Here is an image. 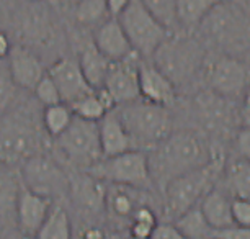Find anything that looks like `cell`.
Listing matches in <instances>:
<instances>
[{
  "instance_id": "cell-31",
  "label": "cell",
  "mask_w": 250,
  "mask_h": 239,
  "mask_svg": "<svg viewBox=\"0 0 250 239\" xmlns=\"http://www.w3.org/2000/svg\"><path fill=\"white\" fill-rule=\"evenodd\" d=\"M150 12L164 23L168 30L178 26L177 23V0H141Z\"/></svg>"
},
{
  "instance_id": "cell-5",
  "label": "cell",
  "mask_w": 250,
  "mask_h": 239,
  "mask_svg": "<svg viewBox=\"0 0 250 239\" xmlns=\"http://www.w3.org/2000/svg\"><path fill=\"white\" fill-rule=\"evenodd\" d=\"M150 59L175 86H182L203 67L206 56L201 41L170 33Z\"/></svg>"
},
{
  "instance_id": "cell-38",
  "label": "cell",
  "mask_w": 250,
  "mask_h": 239,
  "mask_svg": "<svg viewBox=\"0 0 250 239\" xmlns=\"http://www.w3.org/2000/svg\"><path fill=\"white\" fill-rule=\"evenodd\" d=\"M155 224L139 221V219H131L129 221V234L134 239H150Z\"/></svg>"
},
{
  "instance_id": "cell-36",
  "label": "cell",
  "mask_w": 250,
  "mask_h": 239,
  "mask_svg": "<svg viewBox=\"0 0 250 239\" xmlns=\"http://www.w3.org/2000/svg\"><path fill=\"white\" fill-rule=\"evenodd\" d=\"M211 239H250V228L232 224V226L213 231Z\"/></svg>"
},
{
  "instance_id": "cell-25",
  "label": "cell",
  "mask_w": 250,
  "mask_h": 239,
  "mask_svg": "<svg viewBox=\"0 0 250 239\" xmlns=\"http://www.w3.org/2000/svg\"><path fill=\"white\" fill-rule=\"evenodd\" d=\"M226 187L232 198H249L250 200V161L235 159L228 164L224 172Z\"/></svg>"
},
{
  "instance_id": "cell-41",
  "label": "cell",
  "mask_w": 250,
  "mask_h": 239,
  "mask_svg": "<svg viewBox=\"0 0 250 239\" xmlns=\"http://www.w3.org/2000/svg\"><path fill=\"white\" fill-rule=\"evenodd\" d=\"M8 95H10V86H8L5 79L0 76V105L8 100Z\"/></svg>"
},
{
  "instance_id": "cell-17",
  "label": "cell",
  "mask_w": 250,
  "mask_h": 239,
  "mask_svg": "<svg viewBox=\"0 0 250 239\" xmlns=\"http://www.w3.org/2000/svg\"><path fill=\"white\" fill-rule=\"evenodd\" d=\"M93 44L97 46L102 54H105L110 61H120L136 53L131 46L128 35L123 30L120 20L116 17L108 18L100 26L95 28Z\"/></svg>"
},
{
  "instance_id": "cell-22",
  "label": "cell",
  "mask_w": 250,
  "mask_h": 239,
  "mask_svg": "<svg viewBox=\"0 0 250 239\" xmlns=\"http://www.w3.org/2000/svg\"><path fill=\"white\" fill-rule=\"evenodd\" d=\"M79 64H80V69H82L83 76H85L88 84H90L93 88L103 87L111 61L98 51L97 46L93 44V41L92 43L83 44V48L80 51V56H79Z\"/></svg>"
},
{
  "instance_id": "cell-27",
  "label": "cell",
  "mask_w": 250,
  "mask_h": 239,
  "mask_svg": "<svg viewBox=\"0 0 250 239\" xmlns=\"http://www.w3.org/2000/svg\"><path fill=\"white\" fill-rule=\"evenodd\" d=\"M72 236V224L67 212L61 205H53L48 217L38 231V239H69Z\"/></svg>"
},
{
  "instance_id": "cell-23",
  "label": "cell",
  "mask_w": 250,
  "mask_h": 239,
  "mask_svg": "<svg viewBox=\"0 0 250 239\" xmlns=\"http://www.w3.org/2000/svg\"><path fill=\"white\" fill-rule=\"evenodd\" d=\"M139 190L141 189H134V187L111 184V187L106 189L105 208L115 218L129 219L131 221V217H133L134 210L139 207L138 205V192Z\"/></svg>"
},
{
  "instance_id": "cell-4",
  "label": "cell",
  "mask_w": 250,
  "mask_h": 239,
  "mask_svg": "<svg viewBox=\"0 0 250 239\" xmlns=\"http://www.w3.org/2000/svg\"><path fill=\"white\" fill-rule=\"evenodd\" d=\"M223 171V159H211L205 166H200L185 174L173 177L162 189L164 213L168 221L185 213L187 210L196 207Z\"/></svg>"
},
{
  "instance_id": "cell-45",
  "label": "cell",
  "mask_w": 250,
  "mask_h": 239,
  "mask_svg": "<svg viewBox=\"0 0 250 239\" xmlns=\"http://www.w3.org/2000/svg\"><path fill=\"white\" fill-rule=\"evenodd\" d=\"M8 2H12V0H0V5H5Z\"/></svg>"
},
{
  "instance_id": "cell-42",
  "label": "cell",
  "mask_w": 250,
  "mask_h": 239,
  "mask_svg": "<svg viewBox=\"0 0 250 239\" xmlns=\"http://www.w3.org/2000/svg\"><path fill=\"white\" fill-rule=\"evenodd\" d=\"M240 123L245 128H250V107H242V110H240Z\"/></svg>"
},
{
  "instance_id": "cell-40",
  "label": "cell",
  "mask_w": 250,
  "mask_h": 239,
  "mask_svg": "<svg viewBox=\"0 0 250 239\" xmlns=\"http://www.w3.org/2000/svg\"><path fill=\"white\" fill-rule=\"evenodd\" d=\"M12 51V43H10V38L5 35L3 31H0V59L3 58H8Z\"/></svg>"
},
{
  "instance_id": "cell-33",
  "label": "cell",
  "mask_w": 250,
  "mask_h": 239,
  "mask_svg": "<svg viewBox=\"0 0 250 239\" xmlns=\"http://www.w3.org/2000/svg\"><path fill=\"white\" fill-rule=\"evenodd\" d=\"M23 28H25V35H28L30 38L35 40H41L48 35V28H49V22L48 17L43 10H33L28 15H25L23 18Z\"/></svg>"
},
{
  "instance_id": "cell-26",
  "label": "cell",
  "mask_w": 250,
  "mask_h": 239,
  "mask_svg": "<svg viewBox=\"0 0 250 239\" xmlns=\"http://www.w3.org/2000/svg\"><path fill=\"white\" fill-rule=\"evenodd\" d=\"M178 231L182 233L183 239H209L214 229L206 221L205 215L201 213L200 207H193L173 219Z\"/></svg>"
},
{
  "instance_id": "cell-21",
  "label": "cell",
  "mask_w": 250,
  "mask_h": 239,
  "mask_svg": "<svg viewBox=\"0 0 250 239\" xmlns=\"http://www.w3.org/2000/svg\"><path fill=\"white\" fill-rule=\"evenodd\" d=\"M20 187H21L20 172H15L8 164L0 162V218H2V221L15 219L17 200H18V194H20Z\"/></svg>"
},
{
  "instance_id": "cell-16",
  "label": "cell",
  "mask_w": 250,
  "mask_h": 239,
  "mask_svg": "<svg viewBox=\"0 0 250 239\" xmlns=\"http://www.w3.org/2000/svg\"><path fill=\"white\" fill-rule=\"evenodd\" d=\"M8 74L15 86L31 90L44 76V65L31 49L25 46H12L8 54Z\"/></svg>"
},
{
  "instance_id": "cell-35",
  "label": "cell",
  "mask_w": 250,
  "mask_h": 239,
  "mask_svg": "<svg viewBox=\"0 0 250 239\" xmlns=\"http://www.w3.org/2000/svg\"><path fill=\"white\" fill-rule=\"evenodd\" d=\"M150 239H183V236L173 221H157L152 229V234H150Z\"/></svg>"
},
{
  "instance_id": "cell-18",
  "label": "cell",
  "mask_w": 250,
  "mask_h": 239,
  "mask_svg": "<svg viewBox=\"0 0 250 239\" xmlns=\"http://www.w3.org/2000/svg\"><path fill=\"white\" fill-rule=\"evenodd\" d=\"M69 192L72 200L82 210L88 213H97L105 208L106 187L103 180L92 175L90 172L82 171L69 179Z\"/></svg>"
},
{
  "instance_id": "cell-11",
  "label": "cell",
  "mask_w": 250,
  "mask_h": 239,
  "mask_svg": "<svg viewBox=\"0 0 250 239\" xmlns=\"http://www.w3.org/2000/svg\"><path fill=\"white\" fill-rule=\"evenodd\" d=\"M38 134L31 125L18 118H8L0 123V162L13 166L35 156Z\"/></svg>"
},
{
  "instance_id": "cell-39",
  "label": "cell",
  "mask_w": 250,
  "mask_h": 239,
  "mask_svg": "<svg viewBox=\"0 0 250 239\" xmlns=\"http://www.w3.org/2000/svg\"><path fill=\"white\" fill-rule=\"evenodd\" d=\"M131 0H106V7L110 10L111 17H120L121 12L128 7V3Z\"/></svg>"
},
{
  "instance_id": "cell-19",
  "label": "cell",
  "mask_w": 250,
  "mask_h": 239,
  "mask_svg": "<svg viewBox=\"0 0 250 239\" xmlns=\"http://www.w3.org/2000/svg\"><path fill=\"white\" fill-rule=\"evenodd\" d=\"M98 133H100V144L103 157H110L121 154L129 149H136L129 133L116 113V109L110 110L98 121Z\"/></svg>"
},
{
  "instance_id": "cell-15",
  "label": "cell",
  "mask_w": 250,
  "mask_h": 239,
  "mask_svg": "<svg viewBox=\"0 0 250 239\" xmlns=\"http://www.w3.org/2000/svg\"><path fill=\"white\" fill-rule=\"evenodd\" d=\"M139 92L141 98L164 107H170L177 98V86L150 59L139 63Z\"/></svg>"
},
{
  "instance_id": "cell-14",
  "label": "cell",
  "mask_w": 250,
  "mask_h": 239,
  "mask_svg": "<svg viewBox=\"0 0 250 239\" xmlns=\"http://www.w3.org/2000/svg\"><path fill=\"white\" fill-rule=\"evenodd\" d=\"M51 79L58 86L61 97H62L64 104H74L79 98L92 93L93 88L88 81L83 76L82 69H80L79 59H70V58H62L51 65L48 71Z\"/></svg>"
},
{
  "instance_id": "cell-10",
  "label": "cell",
  "mask_w": 250,
  "mask_h": 239,
  "mask_svg": "<svg viewBox=\"0 0 250 239\" xmlns=\"http://www.w3.org/2000/svg\"><path fill=\"white\" fill-rule=\"evenodd\" d=\"M20 177L23 185L49 198L61 196L69 190V177L65 175L62 167L53 159L40 154H35L21 162Z\"/></svg>"
},
{
  "instance_id": "cell-37",
  "label": "cell",
  "mask_w": 250,
  "mask_h": 239,
  "mask_svg": "<svg viewBox=\"0 0 250 239\" xmlns=\"http://www.w3.org/2000/svg\"><path fill=\"white\" fill-rule=\"evenodd\" d=\"M235 149L240 157L250 161V128H245V126L240 128L235 136Z\"/></svg>"
},
{
  "instance_id": "cell-8",
  "label": "cell",
  "mask_w": 250,
  "mask_h": 239,
  "mask_svg": "<svg viewBox=\"0 0 250 239\" xmlns=\"http://www.w3.org/2000/svg\"><path fill=\"white\" fill-rule=\"evenodd\" d=\"M92 175L108 184H118L134 189L147 190L152 184L149 171L147 152L143 149H129L110 157H102L87 169Z\"/></svg>"
},
{
  "instance_id": "cell-6",
  "label": "cell",
  "mask_w": 250,
  "mask_h": 239,
  "mask_svg": "<svg viewBox=\"0 0 250 239\" xmlns=\"http://www.w3.org/2000/svg\"><path fill=\"white\" fill-rule=\"evenodd\" d=\"M54 139L56 148L65 162L79 171H87L103 157L98 121L83 120L74 115L70 125Z\"/></svg>"
},
{
  "instance_id": "cell-20",
  "label": "cell",
  "mask_w": 250,
  "mask_h": 239,
  "mask_svg": "<svg viewBox=\"0 0 250 239\" xmlns=\"http://www.w3.org/2000/svg\"><path fill=\"white\" fill-rule=\"evenodd\" d=\"M201 213L205 215L206 221L214 229H223L228 226H232V198L224 190L218 187H211L209 190L203 195V198L198 203Z\"/></svg>"
},
{
  "instance_id": "cell-1",
  "label": "cell",
  "mask_w": 250,
  "mask_h": 239,
  "mask_svg": "<svg viewBox=\"0 0 250 239\" xmlns=\"http://www.w3.org/2000/svg\"><path fill=\"white\" fill-rule=\"evenodd\" d=\"M195 31L219 54H250V7L240 0H223L208 12Z\"/></svg>"
},
{
  "instance_id": "cell-29",
  "label": "cell",
  "mask_w": 250,
  "mask_h": 239,
  "mask_svg": "<svg viewBox=\"0 0 250 239\" xmlns=\"http://www.w3.org/2000/svg\"><path fill=\"white\" fill-rule=\"evenodd\" d=\"M72 118H74V113H72L70 105L64 104V102H59V104L44 107L41 121H43L46 133L56 138V136H59L70 125Z\"/></svg>"
},
{
  "instance_id": "cell-2",
  "label": "cell",
  "mask_w": 250,
  "mask_h": 239,
  "mask_svg": "<svg viewBox=\"0 0 250 239\" xmlns=\"http://www.w3.org/2000/svg\"><path fill=\"white\" fill-rule=\"evenodd\" d=\"M147 161L152 184L160 190L173 177L209 162V149L198 134L191 131H177L149 149Z\"/></svg>"
},
{
  "instance_id": "cell-7",
  "label": "cell",
  "mask_w": 250,
  "mask_h": 239,
  "mask_svg": "<svg viewBox=\"0 0 250 239\" xmlns=\"http://www.w3.org/2000/svg\"><path fill=\"white\" fill-rule=\"evenodd\" d=\"M116 18L128 35L133 49L143 59L152 58L155 49L172 33L141 0H131L128 7Z\"/></svg>"
},
{
  "instance_id": "cell-46",
  "label": "cell",
  "mask_w": 250,
  "mask_h": 239,
  "mask_svg": "<svg viewBox=\"0 0 250 239\" xmlns=\"http://www.w3.org/2000/svg\"><path fill=\"white\" fill-rule=\"evenodd\" d=\"M30 2H43V0H30Z\"/></svg>"
},
{
  "instance_id": "cell-12",
  "label": "cell",
  "mask_w": 250,
  "mask_h": 239,
  "mask_svg": "<svg viewBox=\"0 0 250 239\" xmlns=\"http://www.w3.org/2000/svg\"><path fill=\"white\" fill-rule=\"evenodd\" d=\"M141 56L138 53L129 54L128 58L120 61H111L103 87L115 98L116 107L128 104L141 97L139 92V63Z\"/></svg>"
},
{
  "instance_id": "cell-28",
  "label": "cell",
  "mask_w": 250,
  "mask_h": 239,
  "mask_svg": "<svg viewBox=\"0 0 250 239\" xmlns=\"http://www.w3.org/2000/svg\"><path fill=\"white\" fill-rule=\"evenodd\" d=\"M74 17L83 28H98L103 22L111 18L106 0H77Z\"/></svg>"
},
{
  "instance_id": "cell-3",
  "label": "cell",
  "mask_w": 250,
  "mask_h": 239,
  "mask_svg": "<svg viewBox=\"0 0 250 239\" xmlns=\"http://www.w3.org/2000/svg\"><path fill=\"white\" fill-rule=\"evenodd\" d=\"M116 113L129 133L136 149H150L172 133L168 107L136 98L116 107Z\"/></svg>"
},
{
  "instance_id": "cell-34",
  "label": "cell",
  "mask_w": 250,
  "mask_h": 239,
  "mask_svg": "<svg viewBox=\"0 0 250 239\" xmlns=\"http://www.w3.org/2000/svg\"><path fill=\"white\" fill-rule=\"evenodd\" d=\"M232 219L234 224L250 228V200L232 198Z\"/></svg>"
},
{
  "instance_id": "cell-24",
  "label": "cell",
  "mask_w": 250,
  "mask_h": 239,
  "mask_svg": "<svg viewBox=\"0 0 250 239\" xmlns=\"http://www.w3.org/2000/svg\"><path fill=\"white\" fill-rule=\"evenodd\" d=\"M223 0H177V23L187 33L195 31L216 3Z\"/></svg>"
},
{
  "instance_id": "cell-30",
  "label": "cell",
  "mask_w": 250,
  "mask_h": 239,
  "mask_svg": "<svg viewBox=\"0 0 250 239\" xmlns=\"http://www.w3.org/2000/svg\"><path fill=\"white\" fill-rule=\"evenodd\" d=\"M70 109H72V113L75 116L83 118V120H90V121H100L103 116L110 111L105 107V104L100 100L97 90H93L92 93H88V95L75 100L74 104H70Z\"/></svg>"
},
{
  "instance_id": "cell-13",
  "label": "cell",
  "mask_w": 250,
  "mask_h": 239,
  "mask_svg": "<svg viewBox=\"0 0 250 239\" xmlns=\"http://www.w3.org/2000/svg\"><path fill=\"white\" fill-rule=\"evenodd\" d=\"M53 207V198L44 196L41 194H36L26 185L20 187V194H18L17 200V228L20 229L23 236L36 238L38 231H40L41 224L48 217L49 210Z\"/></svg>"
},
{
  "instance_id": "cell-32",
  "label": "cell",
  "mask_w": 250,
  "mask_h": 239,
  "mask_svg": "<svg viewBox=\"0 0 250 239\" xmlns=\"http://www.w3.org/2000/svg\"><path fill=\"white\" fill-rule=\"evenodd\" d=\"M33 93H35V97L44 107L54 105V104H59V102H62V97H61L59 88L54 84L53 79H51V76H49L48 72H46L44 76L41 77V81L36 84V87L33 88Z\"/></svg>"
},
{
  "instance_id": "cell-44",
  "label": "cell",
  "mask_w": 250,
  "mask_h": 239,
  "mask_svg": "<svg viewBox=\"0 0 250 239\" xmlns=\"http://www.w3.org/2000/svg\"><path fill=\"white\" fill-rule=\"evenodd\" d=\"M244 105L250 107V86L247 87V90H245V93H244Z\"/></svg>"
},
{
  "instance_id": "cell-9",
  "label": "cell",
  "mask_w": 250,
  "mask_h": 239,
  "mask_svg": "<svg viewBox=\"0 0 250 239\" xmlns=\"http://www.w3.org/2000/svg\"><path fill=\"white\" fill-rule=\"evenodd\" d=\"M203 67L206 71V82L211 92L228 100L244 97L250 86V67L242 58L219 54L213 61H205Z\"/></svg>"
},
{
  "instance_id": "cell-43",
  "label": "cell",
  "mask_w": 250,
  "mask_h": 239,
  "mask_svg": "<svg viewBox=\"0 0 250 239\" xmlns=\"http://www.w3.org/2000/svg\"><path fill=\"white\" fill-rule=\"evenodd\" d=\"M83 238L85 239H102V238H105V234H103L98 228H90L83 233Z\"/></svg>"
}]
</instances>
